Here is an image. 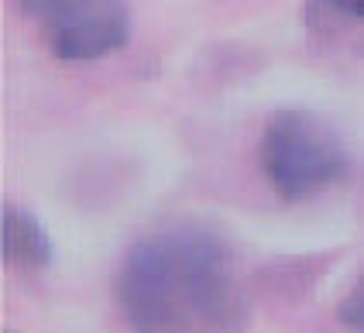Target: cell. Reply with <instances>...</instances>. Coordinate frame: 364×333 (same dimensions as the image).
I'll return each instance as SVG.
<instances>
[{"label": "cell", "mask_w": 364, "mask_h": 333, "mask_svg": "<svg viewBox=\"0 0 364 333\" xmlns=\"http://www.w3.org/2000/svg\"><path fill=\"white\" fill-rule=\"evenodd\" d=\"M117 306L134 333H241L247 316L234 251L196 224L159 227L131 244Z\"/></svg>", "instance_id": "obj_1"}, {"label": "cell", "mask_w": 364, "mask_h": 333, "mask_svg": "<svg viewBox=\"0 0 364 333\" xmlns=\"http://www.w3.org/2000/svg\"><path fill=\"white\" fill-rule=\"evenodd\" d=\"M262 168L282 200L299 203L344 175L347 151L337 131L320 114L303 107H282L264 124Z\"/></svg>", "instance_id": "obj_2"}, {"label": "cell", "mask_w": 364, "mask_h": 333, "mask_svg": "<svg viewBox=\"0 0 364 333\" xmlns=\"http://www.w3.org/2000/svg\"><path fill=\"white\" fill-rule=\"evenodd\" d=\"M62 62H93L127 45L131 7L114 0H28L21 4Z\"/></svg>", "instance_id": "obj_3"}, {"label": "cell", "mask_w": 364, "mask_h": 333, "mask_svg": "<svg viewBox=\"0 0 364 333\" xmlns=\"http://www.w3.org/2000/svg\"><path fill=\"white\" fill-rule=\"evenodd\" d=\"M0 248H4V258L11 265H21V268H45L55 258L52 237H48V230L41 227V220L35 213L18 207H4Z\"/></svg>", "instance_id": "obj_4"}, {"label": "cell", "mask_w": 364, "mask_h": 333, "mask_svg": "<svg viewBox=\"0 0 364 333\" xmlns=\"http://www.w3.org/2000/svg\"><path fill=\"white\" fill-rule=\"evenodd\" d=\"M337 316H341V323H344L347 330L364 333V275H361V282L344 295V302L337 306Z\"/></svg>", "instance_id": "obj_5"}, {"label": "cell", "mask_w": 364, "mask_h": 333, "mask_svg": "<svg viewBox=\"0 0 364 333\" xmlns=\"http://www.w3.org/2000/svg\"><path fill=\"white\" fill-rule=\"evenodd\" d=\"M326 11H337V14H344V18L364 21V0H333V4H326Z\"/></svg>", "instance_id": "obj_6"}]
</instances>
